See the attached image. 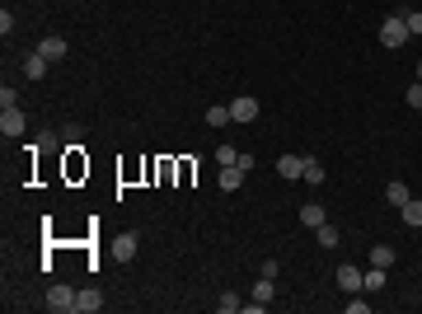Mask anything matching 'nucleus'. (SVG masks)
Listing matches in <instances>:
<instances>
[{"label": "nucleus", "instance_id": "obj_4", "mask_svg": "<svg viewBox=\"0 0 422 314\" xmlns=\"http://www.w3.org/2000/svg\"><path fill=\"white\" fill-rule=\"evenodd\" d=\"M136 249H141V239H136L132 230H122V235L113 239V258H118V262H132V258H136Z\"/></svg>", "mask_w": 422, "mask_h": 314}, {"label": "nucleus", "instance_id": "obj_20", "mask_svg": "<svg viewBox=\"0 0 422 314\" xmlns=\"http://www.w3.org/2000/svg\"><path fill=\"white\" fill-rule=\"evenodd\" d=\"M385 272H390V267H366V277H362V291H380V287H385Z\"/></svg>", "mask_w": 422, "mask_h": 314}, {"label": "nucleus", "instance_id": "obj_3", "mask_svg": "<svg viewBox=\"0 0 422 314\" xmlns=\"http://www.w3.org/2000/svg\"><path fill=\"white\" fill-rule=\"evenodd\" d=\"M333 277H338V287H343L347 295H357V291H362V277H366V272H362L357 262H338V272H333Z\"/></svg>", "mask_w": 422, "mask_h": 314}, {"label": "nucleus", "instance_id": "obj_22", "mask_svg": "<svg viewBox=\"0 0 422 314\" xmlns=\"http://www.w3.org/2000/svg\"><path fill=\"white\" fill-rule=\"evenodd\" d=\"M403 24H408L413 38H422V10H403Z\"/></svg>", "mask_w": 422, "mask_h": 314}, {"label": "nucleus", "instance_id": "obj_13", "mask_svg": "<svg viewBox=\"0 0 422 314\" xmlns=\"http://www.w3.org/2000/svg\"><path fill=\"white\" fill-rule=\"evenodd\" d=\"M300 179L315 188V183H324V159H315V155H305V169H300Z\"/></svg>", "mask_w": 422, "mask_h": 314}, {"label": "nucleus", "instance_id": "obj_21", "mask_svg": "<svg viewBox=\"0 0 422 314\" xmlns=\"http://www.w3.org/2000/svg\"><path fill=\"white\" fill-rule=\"evenodd\" d=\"M254 300L272 305V277H258V282H254Z\"/></svg>", "mask_w": 422, "mask_h": 314}, {"label": "nucleus", "instance_id": "obj_23", "mask_svg": "<svg viewBox=\"0 0 422 314\" xmlns=\"http://www.w3.org/2000/svg\"><path fill=\"white\" fill-rule=\"evenodd\" d=\"M235 159H239L235 146H216V164H221V169H225V164H235Z\"/></svg>", "mask_w": 422, "mask_h": 314}, {"label": "nucleus", "instance_id": "obj_1", "mask_svg": "<svg viewBox=\"0 0 422 314\" xmlns=\"http://www.w3.org/2000/svg\"><path fill=\"white\" fill-rule=\"evenodd\" d=\"M408 38H413V33H408V24H403V14H390V19L380 24V43H385L390 52H395V47H403Z\"/></svg>", "mask_w": 422, "mask_h": 314}, {"label": "nucleus", "instance_id": "obj_5", "mask_svg": "<svg viewBox=\"0 0 422 314\" xmlns=\"http://www.w3.org/2000/svg\"><path fill=\"white\" fill-rule=\"evenodd\" d=\"M24 113H19V104L14 108H0V131H5V136H24Z\"/></svg>", "mask_w": 422, "mask_h": 314}, {"label": "nucleus", "instance_id": "obj_29", "mask_svg": "<svg viewBox=\"0 0 422 314\" xmlns=\"http://www.w3.org/2000/svg\"><path fill=\"white\" fill-rule=\"evenodd\" d=\"M418 80H422V61H418Z\"/></svg>", "mask_w": 422, "mask_h": 314}, {"label": "nucleus", "instance_id": "obj_26", "mask_svg": "<svg viewBox=\"0 0 422 314\" xmlns=\"http://www.w3.org/2000/svg\"><path fill=\"white\" fill-rule=\"evenodd\" d=\"M19 104V94H14V85H5V89H0V108H14Z\"/></svg>", "mask_w": 422, "mask_h": 314}, {"label": "nucleus", "instance_id": "obj_25", "mask_svg": "<svg viewBox=\"0 0 422 314\" xmlns=\"http://www.w3.org/2000/svg\"><path fill=\"white\" fill-rule=\"evenodd\" d=\"M408 108H418V113H422V80L408 85Z\"/></svg>", "mask_w": 422, "mask_h": 314}, {"label": "nucleus", "instance_id": "obj_6", "mask_svg": "<svg viewBox=\"0 0 422 314\" xmlns=\"http://www.w3.org/2000/svg\"><path fill=\"white\" fill-rule=\"evenodd\" d=\"M230 117H235V122H254V117H258V99H254V94H239L235 104H230Z\"/></svg>", "mask_w": 422, "mask_h": 314}, {"label": "nucleus", "instance_id": "obj_10", "mask_svg": "<svg viewBox=\"0 0 422 314\" xmlns=\"http://www.w3.org/2000/svg\"><path fill=\"white\" fill-rule=\"evenodd\" d=\"M399 216H403L408 230H422V202H418V197H408V202L399 207Z\"/></svg>", "mask_w": 422, "mask_h": 314}, {"label": "nucleus", "instance_id": "obj_19", "mask_svg": "<svg viewBox=\"0 0 422 314\" xmlns=\"http://www.w3.org/2000/svg\"><path fill=\"white\" fill-rule=\"evenodd\" d=\"M315 239L324 244V249H338V239H343V235H338V225H329V221H324V225L315 230Z\"/></svg>", "mask_w": 422, "mask_h": 314}, {"label": "nucleus", "instance_id": "obj_7", "mask_svg": "<svg viewBox=\"0 0 422 314\" xmlns=\"http://www.w3.org/2000/svg\"><path fill=\"white\" fill-rule=\"evenodd\" d=\"M104 310V291H94V287H85L76 295V314H99Z\"/></svg>", "mask_w": 422, "mask_h": 314}, {"label": "nucleus", "instance_id": "obj_11", "mask_svg": "<svg viewBox=\"0 0 422 314\" xmlns=\"http://www.w3.org/2000/svg\"><path fill=\"white\" fill-rule=\"evenodd\" d=\"M24 76L28 80H43V76H47V56H43V52H28L24 56Z\"/></svg>", "mask_w": 422, "mask_h": 314}, {"label": "nucleus", "instance_id": "obj_2", "mask_svg": "<svg viewBox=\"0 0 422 314\" xmlns=\"http://www.w3.org/2000/svg\"><path fill=\"white\" fill-rule=\"evenodd\" d=\"M76 295H80V291H71V287H61V282H56V287L47 291V310H56V314H76Z\"/></svg>", "mask_w": 422, "mask_h": 314}, {"label": "nucleus", "instance_id": "obj_18", "mask_svg": "<svg viewBox=\"0 0 422 314\" xmlns=\"http://www.w3.org/2000/svg\"><path fill=\"white\" fill-rule=\"evenodd\" d=\"M207 122H211V127H225V122H235V117H230V104H211V108H207Z\"/></svg>", "mask_w": 422, "mask_h": 314}, {"label": "nucleus", "instance_id": "obj_28", "mask_svg": "<svg viewBox=\"0 0 422 314\" xmlns=\"http://www.w3.org/2000/svg\"><path fill=\"white\" fill-rule=\"evenodd\" d=\"M235 164H239V169H244V174H254V164H258V159L249 155V150H239V159H235Z\"/></svg>", "mask_w": 422, "mask_h": 314}, {"label": "nucleus", "instance_id": "obj_24", "mask_svg": "<svg viewBox=\"0 0 422 314\" xmlns=\"http://www.w3.org/2000/svg\"><path fill=\"white\" fill-rule=\"evenodd\" d=\"M347 314H370V300H362V291L347 295Z\"/></svg>", "mask_w": 422, "mask_h": 314}, {"label": "nucleus", "instance_id": "obj_17", "mask_svg": "<svg viewBox=\"0 0 422 314\" xmlns=\"http://www.w3.org/2000/svg\"><path fill=\"white\" fill-rule=\"evenodd\" d=\"M366 262H370V267H390V262H395V249H390V244H375Z\"/></svg>", "mask_w": 422, "mask_h": 314}, {"label": "nucleus", "instance_id": "obj_27", "mask_svg": "<svg viewBox=\"0 0 422 314\" xmlns=\"http://www.w3.org/2000/svg\"><path fill=\"white\" fill-rule=\"evenodd\" d=\"M277 272H282V262H272V258L258 262V277H272V282H277Z\"/></svg>", "mask_w": 422, "mask_h": 314}, {"label": "nucleus", "instance_id": "obj_16", "mask_svg": "<svg viewBox=\"0 0 422 314\" xmlns=\"http://www.w3.org/2000/svg\"><path fill=\"white\" fill-rule=\"evenodd\" d=\"M216 310H221V314H239V310H244V300H239L235 291H221V295H216Z\"/></svg>", "mask_w": 422, "mask_h": 314}, {"label": "nucleus", "instance_id": "obj_9", "mask_svg": "<svg viewBox=\"0 0 422 314\" xmlns=\"http://www.w3.org/2000/svg\"><path fill=\"white\" fill-rule=\"evenodd\" d=\"M324 221H329V211L319 207V202H305V207H300V225H310V230H319Z\"/></svg>", "mask_w": 422, "mask_h": 314}, {"label": "nucleus", "instance_id": "obj_14", "mask_svg": "<svg viewBox=\"0 0 422 314\" xmlns=\"http://www.w3.org/2000/svg\"><path fill=\"white\" fill-rule=\"evenodd\" d=\"M239 183H244V169H239V164H225V169H221V192H235Z\"/></svg>", "mask_w": 422, "mask_h": 314}, {"label": "nucleus", "instance_id": "obj_12", "mask_svg": "<svg viewBox=\"0 0 422 314\" xmlns=\"http://www.w3.org/2000/svg\"><path fill=\"white\" fill-rule=\"evenodd\" d=\"M38 52L47 56V61H61V56H66V38H56V33H52V38H43Z\"/></svg>", "mask_w": 422, "mask_h": 314}, {"label": "nucleus", "instance_id": "obj_8", "mask_svg": "<svg viewBox=\"0 0 422 314\" xmlns=\"http://www.w3.org/2000/svg\"><path fill=\"white\" fill-rule=\"evenodd\" d=\"M300 169H305V155H296V150L277 159V174H282V179H300Z\"/></svg>", "mask_w": 422, "mask_h": 314}, {"label": "nucleus", "instance_id": "obj_15", "mask_svg": "<svg viewBox=\"0 0 422 314\" xmlns=\"http://www.w3.org/2000/svg\"><path fill=\"white\" fill-rule=\"evenodd\" d=\"M408 197H413V192H408V183H385V202H390V207H403V202H408Z\"/></svg>", "mask_w": 422, "mask_h": 314}]
</instances>
